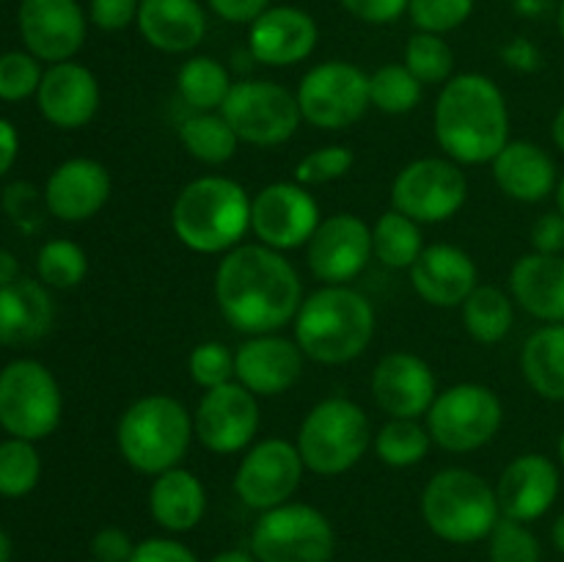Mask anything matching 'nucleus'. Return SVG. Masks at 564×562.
Listing matches in <instances>:
<instances>
[{
  "label": "nucleus",
  "mask_w": 564,
  "mask_h": 562,
  "mask_svg": "<svg viewBox=\"0 0 564 562\" xmlns=\"http://www.w3.org/2000/svg\"><path fill=\"white\" fill-rule=\"evenodd\" d=\"M215 303L240 334H279L303 303L301 273L275 248L240 242L215 270Z\"/></svg>",
  "instance_id": "nucleus-1"
},
{
  "label": "nucleus",
  "mask_w": 564,
  "mask_h": 562,
  "mask_svg": "<svg viewBox=\"0 0 564 562\" xmlns=\"http://www.w3.org/2000/svg\"><path fill=\"white\" fill-rule=\"evenodd\" d=\"M435 141L460 165L490 163L510 143V108L499 83L460 72L441 86L433 110Z\"/></svg>",
  "instance_id": "nucleus-2"
},
{
  "label": "nucleus",
  "mask_w": 564,
  "mask_h": 562,
  "mask_svg": "<svg viewBox=\"0 0 564 562\" xmlns=\"http://www.w3.org/2000/svg\"><path fill=\"white\" fill-rule=\"evenodd\" d=\"M375 336V306L350 284H325L303 298L295 314V342L303 356L341 367L367 353Z\"/></svg>",
  "instance_id": "nucleus-3"
},
{
  "label": "nucleus",
  "mask_w": 564,
  "mask_h": 562,
  "mask_svg": "<svg viewBox=\"0 0 564 562\" xmlns=\"http://www.w3.org/2000/svg\"><path fill=\"white\" fill-rule=\"evenodd\" d=\"M176 240L196 253H229L251 231V196L231 176H196L171 209Z\"/></svg>",
  "instance_id": "nucleus-4"
},
{
  "label": "nucleus",
  "mask_w": 564,
  "mask_h": 562,
  "mask_svg": "<svg viewBox=\"0 0 564 562\" xmlns=\"http://www.w3.org/2000/svg\"><path fill=\"white\" fill-rule=\"evenodd\" d=\"M196 439L193 413L171 395H147L124 408L116 424V446L135 472L158 477L176 468Z\"/></svg>",
  "instance_id": "nucleus-5"
},
{
  "label": "nucleus",
  "mask_w": 564,
  "mask_h": 562,
  "mask_svg": "<svg viewBox=\"0 0 564 562\" xmlns=\"http://www.w3.org/2000/svg\"><path fill=\"white\" fill-rule=\"evenodd\" d=\"M422 516L446 543H479L501 518L496 488L471 468H441L422 490Z\"/></svg>",
  "instance_id": "nucleus-6"
},
{
  "label": "nucleus",
  "mask_w": 564,
  "mask_h": 562,
  "mask_svg": "<svg viewBox=\"0 0 564 562\" xmlns=\"http://www.w3.org/2000/svg\"><path fill=\"white\" fill-rule=\"evenodd\" d=\"M372 439L369 413L356 400L328 397L303 417L295 446L306 472L319 477H339L361 463L372 446Z\"/></svg>",
  "instance_id": "nucleus-7"
},
{
  "label": "nucleus",
  "mask_w": 564,
  "mask_h": 562,
  "mask_svg": "<svg viewBox=\"0 0 564 562\" xmlns=\"http://www.w3.org/2000/svg\"><path fill=\"white\" fill-rule=\"evenodd\" d=\"M64 395L36 358H14L0 369V428L14 439L42 441L58 430Z\"/></svg>",
  "instance_id": "nucleus-8"
},
{
  "label": "nucleus",
  "mask_w": 564,
  "mask_h": 562,
  "mask_svg": "<svg viewBox=\"0 0 564 562\" xmlns=\"http://www.w3.org/2000/svg\"><path fill=\"white\" fill-rule=\"evenodd\" d=\"M505 424L501 397L485 383H455L438 391L427 411L433 444L446 452H474L499 435Z\"/></svg>",
  "instance_id": "nucleus-9"
},
{
  "label": "nucleus",
  "mask_w": 564,
  "mask_h": 562,
  "mask_svg": "<svg viewBox=\"0 0 564 562\" xmlns=\"http://www.w3.org/2000/svg\"><path fill=\"white\" fill-rule=\"evenodd\" d=\"M334 545L328 518L301 501L264 510L251 532V554L259 562H330Z\"/></svg>",
  "instance_id": "nucleus-10"
},
{
  "label": "nucleus",
  "mask_w": 564,
  "mask_h": 562,
  "mask_svg": "<svg viewBox=\"0 0 564 562\" xmlns=\"http://www.w3.org/2000/svg\"><path fill=\"white\" fill-rule=\"evenodd\" d=\"M220 114L242 143L251 147H281L301 127L297 97L275 80H240L231 86Z\"/></svg>",
  "instance_id": "nucleus-11"
},
{
  "label": "nucleus",
  "mask_w": 564,
  "mask_h": 562,
  "mask_svg": "<svg viewBox=\"0 0 564 562\" xmlns=\"http://www.w3.org/2000/svg\"><path fill=\"white\" fill-rule=\"evenodd\" d=\"M303 121L317 130H345L364 119L369 102V75L350 61H323L303 75L295 91Z\"/></svg>",
  "instance_id": "nucleus-12"
},
{
  "label": "nucleus",
  "mask_w": 564,
  "mask_h": 562,
  "mask_svg": "<svg viewBox=\"0 0 564 562\" xmlns=\"http://www.w3.org/2000/svg\"><path fill=\"white\" fill-rule=\"evenodd\" d=\"M468 198L463 165L449 158L411 160L391 182V204L416 224H444Z\"/></svg>",
  "instance_id": "nucleus-13"
},
{
  "label": "nucleus",
  "mask_w": 564,
  "mask_h": 562,
  "mask_svg": "<svg viewBox=\"0 0 564 562\" xmlns=\"http://www.w3.org/2000/svg\"><path fill=\"white\" fill-rule=\"evenodd\" d=\"M319 204L301 182H270L251 198V231L275 251L308 246L319 226Z\"/></svg>",
  "instance_id": "nucleus-14"
},
{
  "label": "nucleus",
  "mask_w": 564,
  "mask_h": 562,
  "mask_svg": "<svg viewBox=\"0 0 564 562\" xmlns=\"http://www.w3.org/2000/svg\"><path fill=\"white\" fill-rule=\"evenodd\" d=\"M259 424H262L259 397L237 380L204 391L193 413L198 444L215 455H235L248 450L259 435Z\"/></svg>",
  "instance_id": "nucleus-15"
},
{
  "label": "nucleus",
  "mask_w": 564,
  "mask_h": 562,
  "mask_svg": "<svg viewBox=\"0 0 564 562\" xmlns=\"http://www.w3.org/2000/svg\"><path fill=\"white\" fill-rule=\"evenodd\" d=\"M303 472L306 466L292 441L262 439L242 455L235 472V494L251 510H273L292 499Z\"/></svg>",
  "instance_id": "nucleus-16"
},
{
  "label": "nucleus",
  "mask_w": 564,
  "mask_h": 562,
  "mask_svg": "<svg viewBox=\"0 0 564 562\" xmlns=\"http://www.w3.org/2000/svg\"><path fill=\"white\" fill-rule=\"evenodd\" d=\"M372 257V226L352 213H336L319 220L306 246L308 270L323 284H350Z\"/></svg>",
  "instance_id": "nucleus-17"
},
{
  "label": "nucleus",
  "mask_w": 564,
  "mask_h": 562,
  "mask_svg": "<svg viewBox=\"0 0 564 562\" xmlns=\"http://www.w3.org/2000/svg\"><path fill=\"white\" fill-rule=\"evenodd\" d=\"M17 22L28 53L47 64L72 61L86 44L88 17L77 0H22Z\"/></svg>",
  "instance_id": "nucleus-18"
},
{
  "label": "nucleus",
  "mask_w": 564,
  "mask_h": 562,
  "mask_svg": "<svg viewBox=\"0 0 564 562\" xmlns=\"http://www.w3.org/2000/svg\"><path fill=\"white\" fill-rule=\"evenodd\" d=\"M372 397L389 419L427 417L438 397V378L433 367L416 353H389L372 369Z\"/></svg>",
  "instance_id": "nucleus-19"
},
{
  "label": "nucleus",
  "mask_w": 564,
  "mask_h": 562,
  "mask_svg": "<svg viewBox=\"0 0 564 562\" xmlns=\"http://www.w3.org/2000/svg\"><path fill=\"white\" fill-rule=\"evenodd\" d=\"M303 350L295 339L281 334L248 336L235 350V380L264 397L286 395L303 375Z\"/></svg>",
  "instance_id": "nucleus-20"
},
{
  "label": "nucleus",
  "mask_w": 564,
  "mask_h": 562,
  "mask_svg": "<svg viewBox=\"0 0 564 562\" xmlns=\"http://www.w3.org/2000/svg\"><path fill=\"white\" fill-rule=\"evenodd\" d=\"M319 42L317 20L301 6H268L248 25V50L264 66H295Z\"/></svg>",
  "instance_id": "nucleus-21"
},
{
  "label": "nucleus",
  "mask_w": 564,
  "mask_h": 562,
  "mask_svg": "<svg viewBox=\"0 0 564 562\" xmlns=\"http://www.w3.org/2000/svg\"><path fill=\"white\" fill-rule=\"evenodd\" d=\"M494 488L501 516L521 523L538 521L560 496V468L549 455L527 452L507 463Z\"/></svg>",
  "instance_id": "nucleus-22"
},
{
  "label": "nucleus",
  "mask_w": 564,
  "mask_h": 562,
  "mask_svg": "<svg viewBox=\"0 0 564 562\" xmlns=\"http://www.w3.org/2000/svg\"><path fill=\"white\" fill-rule=\"evenodd\" d=\"M99 80L88 66L77 61H61L44 69L36 91L39 114L58 130H80L97 116Z\"/></svg>",
  "instance_id": "nucleus-23"
},
{
  "label": "nucleus",
  "mask_w": 564,
  "mask_h": 562,
  "mask_svg": "<svg viewBox=\"0 0 564 562\" xmlns=\"http://www.w3.org/2000/svg\"><path fill=\"white\" fill-rule=\"evenodd\" d=\"M108 169L94 158H72L55 165L44 185L47 213L66 224H80L94 218L110 198Z\"/></svg>",
  "instance_id": "nucleus-24"
},
{
  "label": "nucleus",
  "mask_w": 564,
  "mask_h": 562,
  "mask_svg": "<svg viewBox=\"0 0 564 562\" xmlns=\"http://www.w3.org/2000/svg\"><path fill=\"white\" fill-rule=\"evenodd\" d=\"M411 284L430 306L457 309L479 284V270L471 253L463 248L452 242H433V246H424V251L413 262Z\"/></svg>",
  "instance_id": "nucleus-25"
},
{
  "label": "nucleus",
  "mask_w": 564,
  "mask_h": 562,
  "mask_svg": "<svg viewBox=\"0 0 564 562\" xmlns=\"http://www.w3.org/2000/svg\"><path fill=\"white\" fill-rule=\"evenodd\" d=\"M135 28L149 47L187 55L207 36V11L198 0H141Z\"/></svg>",
  "instance_id": "nucleus-26"
},
{
  "label": "nucleus",
  "mask_w": 564,
  "mask_h": 562,
  "mask_svg": "<svg viewBox=\"0 0 564 562\" xmlns=\"http://www.w3.org/2000/svg\"><path fill=\"white\" fill-rule=\"evenodd\" d=\"M490 169L499 191L523 204L545 202L560 185L554 158L534 141H510L490 160Z\"/></svg>",
  "instance_id": "nucleus-27"
},
{
  "label": "nucleus",
  "mask_w": 564,
  "mask_h": 562,
  "mask_svg": "<svg viewBox=\"0 0 564 562\" xmlns=\"http://www.w3.org/2000/svg\"><path fill=\"white\" fill-rule=\"evenodd\" d=\"M510 295L543 323H564V253H527L510 270Z\"/></svg>",
  "instance_id": "nucleus-28"
},
{
  "label": "nucleus",
  "mask_w": 564,
  "mask_h": 562,
  "mask_svg": "<svg viewBox=\"0 0 564 562\" xmlns=\"http://www.w3.org/2000/svg\"><path fill=\"white\" fill-rule=\"evenodd\" d=\"M55 306L42 281L17 279L0 287V345H33L53 328Z\"/></svg>",
  "instance_id": "nucleus-29"
},
{
  "label": "nucleus",
  "mask_w": 564,
  "mask_h": 562,
  "mask_svg": "<svg viewBox=\"0 0 564 562\" xmlns=\"http://www.w3.org/2000/svg\"><path fill=\"white\" fill-rule=\"evenodd\" d=\"M207 510V490L191 468H169L149 488V512L165 532H191Z\"/></svg>",
  "instance_id": "nucleus-30"
},
{
  "label": "nucleus",
  "mask_w": 564,
  "mask_h": 562,
  "mask_svg": "<svg viewBox=\"0 0 564 562\" xmlns=\"http://www.w3.org/2000/svg\"><path fill=\"white\" fill-rule=\"evenodd\" d=\"M521 372L534 395L564 402V323H545L529 334L521 350Z\"/></svg>",
  "instance_id": "nucleus-31"
},
{
  "label": "nucleus",
  "mask_w": 564,
  "mask_h": 562,
  "mask_svg": "<svg viewBox=\"0 0 564 562\" xmlns=\"http://www.w3.org/2000/svg\"><path fill=\"white\" fill-rule=\"evenodd\" d=\"M231 86L235 83L226 66L209 55H191L176 72V91L191 114H213L224 108Z\"/></svg>",
  "instance_id": "nucleus-32"
},
{
  "label": "nucleus",
  "mask_w": 564,
  "mask_h": 562,
  "mask_svg": "<svg viewBox=\"0 0 564 562\" xmlns=\"http://www.w3.org/2000/svg\"><path fill=\"white\" fill-rule=\"evenodd\" d=\"M512 295H507L496 284H477L471 295L463 301V325L468 336L479 345H496L510 334L516 323V306Z\"/></svg>",
  "instance_id": "nucleus-33"
},
{
  "label": "nucleus",
  "mask_w": 564,
  "mask_h": 562,
  "mask_svg": "<svg viewBox=\"0 0 564 562\" xmlns=\"http://www.w3.org/2000/svg\"><path fill=\"white\" fill-rule=\"evenodd\" d=\"M180 143L193 160L204 165H224L240 149V138L220 110L191 114L180 125Z\"/></svg>",
  "instance_id": "nucleus-34"
},
{
  "label": "nucleus",
  "mask_w": 564,
  "mask_h": 562,
  "mask_svg": "<svg viewBox=\"0 0 564 562\" xmlns=\"http://www.w3.org/2000/svg\"><path fill=\"white\" fill-rule=\"evenodd\" d=\"M424 251L422 224L389 209L372 226V253L380 264L394 270H411Z\"/></svg>",
  "instance_id": "nucleus-35"
},
{
  "label": "nucleus",
  "mask_w": 564,
  "mask_h": 562,
  "mask_svg": "<svg viewBox=\"0 0 564 562\" xmlns=\"http://www.w3.org/2000/svg\"><path fill=\"white\" fill-rule=\"evenodd\" d=\"M375 455L389 468H411L430 455L427 424H419V419H389L372 439Z\"/></svg>",
  "instance_id": "nucleus-36"
},
{
  "label": "nucleus",
  "mask_w": 564,
  "mask_h": 562,
  "mask_svg": "<svg viewBox=\"0 0 564 562\" xmlns=\"http://www.w3.org/2000/svg\"><path fill=\"white\" fill-rule=\"evenodd\" d=\"M422 88L405 64H383L369 75V102L386 116H405L422 102Z\"/></svg>",
  "instance_id": "nucleus-37"
},
{
  "label": "nucleus",
  "mask_w": 564,
  "mask_h": 562,
  "mask_svg": "<svg viewBox=\"0 0 564 562\" xmlns=\"http://www.w3.org/2000/svg\"><path fill=\"white\" fill-rule=\"evenodd\" d=\"M402 64L422 86H444L449 77H455V50L438 33L416 31L408 39Z\"/></svg>",
  "instance_id": "nucleus-38"
},
{
  "label": "nucleus",
  "mask_w": 564,
  "mask_h": 562,
  "mask_svg": "<svg viewBox=\"0 0 564 562\" xmlns=\"http://www.w3.org/2000/svg\"><path fill=\"white\" fill-rule=\"evenodd\" d=\"M42 479V457L33 441L9 435L0 441V496L20 499L28 496Z\"/></svg>",
  "instance_id": "nucleus-39"
},
{
  "label": "nucleus",
  "mask_w": 564,
  "mask_h": 562,
  "mask_svg": "<svg viewBox=\"0 0 564 562\" xmlns=\"http://www.w3.org/2000/svg\"><path fill=\"white\" fill-rule=\"evenodd\" d=\"M36 270L44 287H53V290H72V287H77L86 279L88 257L75 240L55 237V240H47L39 248Z\"/></svg>",
  "instance_id": "nucleus-40"
},
{
  "label": "nucleus",
  "mask_w": 564,
  "mask_h": 562,
  "mask_svg": "<svg viewBox=\"0 0 564 562\" xmlns=\"http://www.w3.org/2000/svg\"><path fill=\"white\" fill-rule=\"evenodd\" d=\"M42 64L28 50H9L0 55V99L3 102H20L33 97L42 83Z\"/></svg>",
  "instance_id": "nucleus-41"
},
{
  "label": "nucleus",
  "mask_w": 564,
  "mask_h": 562,
  "mask_svg": "<svg viewBox=\"0 0 564 562\" xmlns=\"http://www.w3.org/2000/svg\"><path fill=\"white\" fill-rule=\"evenodd\" d=\"M490 540V562H540L543 549L540 540L527 523L512 521V518H499Z\"/></svg>",
  "instance_id": "nucleus-42"
},
{
  "label": "nucleus",
  "mask_w": 564,
  "mask_h": 562,
  "mask_svg": "<svg viewBox=\"0 0 564 562\" xmlns=\"http://www.w3.org/2000/svg\"><path fill=\"white\" fill-rule=\"evenodd\" d=\"M474 6H477V0H411L408 17L416 25V31L446 36V33L466 25L468 17L474 14Z\"/></svg>",
  "instance_id": "nucleus-43"
},
{
  "label": "nucleus",
  "mask_w": 564,
  "mask_h": 562,
  "mask_svg": "<svg viewBox=\"0 0 564 562\" xmlns=\"http://www.w3.org/2000/svg\"><path fill=\"white\" fill-rule=\"evenodd\" d=\"M187 372H191L193 383L202 386L204 391L231 383L235 380V353L224 342H202L187 356Z\"/></svg>",
  "instance_id": "nucleus-44"
},
{
  "label": "nucleus",
  "mask_w": 564,
  "mask_h": 562,
  "mask_svg": "<svg viewBox=\"0 0 564 562\" xmlns=\"http://www.w3.org/2000/svg\"><path fill=\"white\" fill-rule=\"evenodd\" d=\"M352 163H356V158L347 147H336V143L334 147H319L295 165V182L306 187L325 185V182L341 180L352 169Z\"/></svg>",
  "instance_id": "nucleus-45"
},
{
  "label": "nucleus",
  "mask_w": 564,
  "mask_h": 562,
  "mask_svg": "<svg viewBox=\"0 0 564 562\" xmlns=\"http://www.w3.org/2000/svg\"><path fill=\"white\" fill-rule=\"evenodd\" d=\"M3 207L17 226L33 229L42 220V213L47 209V204H44V193L39 196L36 187L28 185V182H14V185L6 187Z\"/></svg>",
  "instance_id": "nucleus-46"
},
{
  "label": "nucleus",
  "mask_w": 564,
  "mask_h": 562,
  "mask_svg": "<svg viewBox=\"0 0 564 562\" xmlns=\"http://www.w3.org/2000/svg\"><path fill=\"white\" fill-rule=\"evenodd\" d=\"M141 0H88V22L105 33H121L138 20Z\"/></svg>",
  "instance_id": "nucleus-47"
},
{
  "label": "nucleus",
  "mask_w": 564,
  "mask_h": 562,
  "mask_svg": "<svg viewBox=\"0 0 564 562\" xmlns=\"http://www.w3.org/2000/svg\"><path fill=\"white\" fill-rule=\"evenodd\" d=\"M341 9L367 25H391L408 14L411 0H339Z\"/></svg>",
  "instance_id": "nucleus-48"
},
{
  "label": "nucleus",
  "mask_w": 564,
  "mask_h": 562,
  "mask_svg": "<svg viewBox=\"0 0 564 562\" xmlns=\"http://www.w3.org/2000/svg\"><path fill=\"white\" fill-rule=\"evenodd\" d=\"M130 562H198V556L174 538H149L135 543Z\"/></svg>",
  "instance_id": "nucleus-49"
},
{
  "label": "nucleus",
  "mask_w": 564,
  "mask_h": 562,
  "mask_svg": "<svg viewBox=\"0 0 564 562\" xmlns=\"http://www.w3.org/2000/svg\"><path fill=\"white\" fill-rule=\"evenodd\" d=\"M135 543L119 527H105L91 540V560L99 562H130Z\"/></svg>",
  "instance_id": "nucleus-50"
},
{
  "label": "nucleus",
  "mask_w": 564,
  "mask_h": 562,
  "mask_svg": "<svg viewBox=\"0 0 564 562\" xmlns=\"http://www.w3.org/2000/svg\"><path fill=\"white\" fill-rule=\"evenodd\" d=\"M532 248L538 253H551V257H560L564 253V215L556 209V213H545L534 220L532 226Z\"/></svg>",
  "instance_id": "nucleus-51"
},
{
  "label": "nucleus",
  "mask_w": 564,
  "mask_h": 562,
  "mask_svg": "<svg viewBox=\"0 0 564 562\" xmlns=\"http://www.w3.org/2000/svg\"><path fill=\"white\" fill-rule=\"evenodd\" d=\"M209 11L231 25H251L270 6V0H207Z\"/></svg>",
  "instance_id": "nucleus-52"
},
{
  "label": "nucleus",
  "mask_w": 564,
  "mask_h": 562,
  "mask_svg": "<svg viewBox=\"0 0 564 562\" xmlns=\"http://www.w3.org/2000/svg\"><path fill=\"white\" fill-rule=\"evenodd\" d=\"M501 55H505L507 64H510L512 69L532 72V69H538V66H540L538 47H534L532 42H527V39H516V42H510Z\"/></svg>",
  "instance_id": "nucleus-53"
},
{
  "label": "nucleus",
  "mask_w": 564,
  "mask_h": 562,
  "mask_svg": "<svg viewBox=\"0 0 564 562\" xmlns=\"http://www.w3.org/2000/svg\"><path fill=\"white\" fill-rule=\"evenodd\" d=\"M20 154V132L9 119H0V176L9 174Z\"/></svg>",
  "instance_id": "nucleus-54"
},
{
  "label": "nucleus",
  "mask_w": 564,
  "mask_h": 562,
  "mask_svg": "<svg viewBox=\"0 0 564 562\" xmlns=\"http://www.w3.org/2000/svg\"><path fill=\"white\" fill-rule=\"evenodd\" d=\"M20 279V262L11 251L0 248V287L11 284V281Z\"/></svg>",
  "instance_id": "nucleus-55"
},
{
  "label": "nucleus",
  "mask_w": 564,
  "mask_h": 562,
  "mask_svg": "<svg viewBox=\"0 0 564 562\" xmlns=\"http://www.w3.org/2000/svg\"><path fill=\"white\" fill-rule=\"evenodd\" d=\"M209 562H259L251 551H240V549H231V551H220L218 556H213Z\"/></svg>",
  "instance_id": "nucleus-56"
},
{
  "label": "nucleus",
  "mask_w": 564,
  "mask_h": 562,
  "mask_svg": "<svg viewBox=\"0 0 564 562\" xmlns=\"http://www.w3.org/2000/svg\"><path fill=\"white\" fill-rule=\"evenodd\" d=\"M551 138H554L556 149L564 154V105L560 110H556L554 116V125H551Z\"/></svg>",
  "instance_id": "nucleus-57"
},
{
  "label": "nucleus",
  "mask_w": 564,
  "mask_h": 562,
  "mask_svg": "<svg viewBox=\"0 0 564 562\" xmlns=\"http://www.w3.org/2000/svg\"><path fill=\"white\" fill-rule=\"evenodd\" d=\"M551 540H554L556 549H560L562 554H564V512H562L560 518H556L554 527H551Z\"/></svg>",
  "instance_id": "nucleus-58"
},
{
  "label": "nucleus",
  "mask_w": 564,
  "mask_h": 562,
  "mask_svg": "<svg viewBox=\"0 0 564 562\" xmlns=\"http://www.w3.org/2000/svg\"><path fill=\"white\" fill-rule=\"evenodd\" d=\"M11 560V540L9 534L0 529V562H9Z\"/></svg>",
  "instance_id": "nucleus-59"
},
{
  "label": "nucleus",
  "mask_w": 564,
  "mask_h": 562,
  "mask_svg": "<svg viewBox=\"0 0 564 562\" xmlns=\"http://www.w3.org/2000/svg\"><path fill=\"white\" fill-rule=\"evenodd\" d=\"M554 196H556V209H560V213L564 215V176L560 180V185H556Z\"/></svg>",
  "instance_id": "nucleus-60"
},
{
  "label": "nucleus",
  "mask_w": 564,
  "mask_h": 562,
  "mask_svg": "<svg viewBox=\"0 0 564 562\" xmlns=\"http://www.w3.org/2000/svg\"><path fill=\"white\" fill-rule=\"evenodd\" d=\"M556 28H560V36L564 42V0L560 3V11H556Z\"/></svg>",
  "instance_id": "nucleus-61"
},
{
  "label": "nucleus",
  "mask_w": 564,
  "mask_h": 562,
  "mask_svg": "<svg viewBox=\"0 0 564 562\" xmlns=\"http://www.w3.org/2000/svg\"><path fill=\"white\" fill-rule=\"evenodd\" d=\"M556 450H560V461H562V466H564V430H562V435H560V444H556Z\"/></svg>",
  "instance_id": "nucleus-62"
},
{
  "label": "nucleus",
  "mask_w": 564,
  "mask_h": 562,
  "mask_svg": "<svg viewBox=\"0 0 564 562\" xmlns=\"http://www.w3.org/2000/svg\"><path fill=\"white\" fill-rule=\"evenodd\" d=\"M88 562H99V560H88Z\"/></svg>",
  "instance_id": "nucleus-63"
}]
</instances>
